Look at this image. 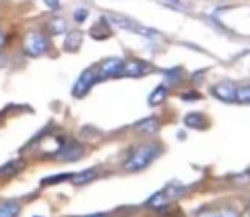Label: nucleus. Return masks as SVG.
Returning a JSON list of instances; mask_svg holds the SVG:
<instances>
[{
    "label": "nucleus",
    "instance_id": "4468645a",
    "mask_svg": "<svg viewBox=\"0 0 250 217\" xmlns=\"http://www.w3.org/2000/svg\"><path fill=\"white\" fill-rule=\"evenodd\" d=\"M198 217H240V216H238V212L235 209L223 207V209H214V211H204Z\"/></svg>",
    "mask_w": 250,
    "mask_h": 217
},
{
    "label": "nucleus",
    "instance_id": "393cba45",
    "mask_svg": "<svg viewBox=\"0 0 250 217\" xmlns=\"http://www.w3.org/2000/svg\"><path fill=\"white\" fill-rule=\"evenodd\" d=\"M3 41H5V39H3V33L0 31V48L3 46Z\"/></svg>",
    "mask_w": 250,
    "mask_h": 217
},
{
    "label": "nucleus",
    "instance_id": "a211bd4d",
    "mask_svg": "<svg viewBox=\"0 0 250 217\" xmlns=\"http://www.w3.org/2000/svg\"><path fill=\"white\" fill-rule=\"evenodd\" d=\"M48 31H50L51 34H55V36L63 34L66 31V22L63 19H53L50 20V24H48Z\"/></svg>",
    "mask_w": 250,
    "mask_h": 217
},
{
    "label": "nucleus",
    "instance_id": "6e6552de",
    "mask_svg": "<svg viewBox=\"0 0 250 217\" xmlns=\"http://www.w3.org/2000/svg\"><path fill=\"white\" fill-rule=\"evenodd\" d=\"M150 72V66L146 63L140 61V59H128L123 61L121 75L119 76H142Z\"/></svg>",
    "mask_w": 250,
    "mask_h": 217
},
{
    "label": "nucleus",
    "instance_id": "f8f14e48",
    "mask_svg": "<svg viewBox=\"0 0 250 217\" xmlns=\"http://www.w3.org/2000/svg\"><path fill=\"white\" fill-rule=\"evenodd\" d=\"M96 178H97V170L96 168H89V170L73 173L72 177H70V180H72L73 185H87L92 180H96Z\"/></svg>",
    "mask_w": 250,
    "mask_h": 217
},
{
    "label": "nucleus",
    "instance_id": "5701e85b",
    "mask_svg": "<svg viewBox=\"0 0 250 217\" xmlns=\"http://www.w3.org/2000/svg\"><path fill=\"white\" fill-rule=\"evenodd\" d=\"M199 99H201V95H199V93H196V92H188V93H184V95H182V100H188V102L199 100Z\"/></svg>",
    "mask_w": 250,
    "mask_h": 217
},
{
    "label": "nucleus",
    "instance_id": "b1692460",
    "mask_svg": "<svg viewBox=\"0 0 250 217\" xmlns=\"http://www.w3.org/2000/svg\"><path fill=\"white\" fill-rule=\"evenodd\" d=\"M44 3H46V5L53 10L60 9V0H44Z\"/></svg>",
    "mask_w": 250,
    "mask_h": 217
},
{
    "label": "nucleus",
    "instance_id": "1a4fd4ad",
    "mask_svg": "<svg viewBox=\"0 0 250 217\" xmlns=\"http://www.w3.org/2000/svg\"><path fill=\"white\" fill-rule=\"evenodd\" d=\"M216 99L223 100V102H235V93H237V87L231 85V83H218L211 89Z\"/></svg>",
    "mask_w": 250,
    "mask_h": 217
},
{
    "label": "nucleus",
    "instance_id": "39448f33",
    "mask_svg": "<svg viewBox=\"0 0 250 217\" xmlns=\"http://www.w3.org/2000/svg\"><path fill=\"white\" fill-rule=\"evenodd\" d=\"M96 82H97V73L94 72L92 68L85 70V72L79 76V80L75 82V85H73V97H77V99L83 97L90 89H92V85Z\"/></svg>",
    "mask_w": 250,
    "mask_h": 217
},
{
    "label": "nucleus",
    "instance_id": "9b49d317",
    "mask_svg": "<svg viewBox=\"0 0 250 217\" xmlns=\"http://www.w3.org/2000/svg\"><path fill=\"white\" fill-rule=\"evenodd\" d=\"M82 41H83L82 31H79V29L68 31L66 39H65V51H68V53H77V51L80 50V46H82Z\"/></svg>",
    "mask_w": 250,
    "mask_h": 217
},
{
    "label": "nucleus",
    "instance_id": "0eeeda50",
    "mask_svg": "<svg viewBox=\"0 0 250 217\" xmlns=\"http://www.w3.org/2000/svg\"><path fill=\"white\" fill-rule=\"evenodd\" d=\"M55 156L62 162H77L83 156V146L79 145L77 141L63 143Z\"/></svg>",
    "mask_w": 250,
    "mask_h": 217
},
{
    "label": "nucleus",
    "instance_id": "2eb2a0df",
    "mask_svg": "<svg viewBox=\"0 0 250 217\" xmlns=\"http://www.w3.org/2000/svg\"><path fill=\"white\" fill-rule=\"evenodd\" d=\"M184 124L188 127H192V129H203L204 127V117L198 112H191L184 117Z\"/></svg>",
    "mask_w": 250,
    "mask_h": 217
},
{
    "label": "nucleus",
    "instance_id": "a878e982",
    "mask_svg": "<svg viewBox=\"0 0 250 217\" xmlns=\"http://www.w3.org/2000/svg\"><path fill=\"white\" fill-rule=\"evenodd\" d=\"M87 217H107L105 214H96V216H87Z\"/></svg>",
    "mask_w": 250,
    "mask_h": 217
},
{
    "label": "nucleus",
    "instance_id": "dca6fc26",
    "mask_svg": "<svg viewBox=\"0 0 250 217\" xmlns=\"http://www.w3.org/2000/svg\"><path fill=\"white\" fill-rule=\"evenodd\" d=\"M21 214V205L17 202H7L0 205V217H17Z\"/></svg>",
    "mask_w": 250,
    "mask_h": 217
},
{
    "label": "nucleus",
    "instance_id": "6ab92c4d",
    "mask_svg": "<svg viewBox=\"0 0 250 217\" xmlns=\"http://www.w3.org/2000/svg\"><path fill=\"white\" fill-rule=\"evenodd\" d=\"M235 102L250 104V85H245V87L237 89V93H235Z\"/></svg>",
    "mask_w": 250,
    "mask_h": 217
},
{
    "label": "nucleus",
    "instance_id": "aec40b11",
    "mask_svg": "<svg viewBox=\"0 0 250 217\" xmlns=\"http://www.w3.org/2000/svg\"><path fill=\"white\" fill-rule=\"evenodd\" d=\"M72 173H63V175H53L50 178H44L41 180V185H53V183H60V181H65V180H70Z\"/></svg>",
    "mask_w": 250,
    "mask_h": 217
},
{
    "label": "nucleus",
    "instance_id": "9d476101",
    "mask_svg": "<svg viewBox=\"0 0 250 217\" xmlns=\"http://www.w3.org/2000/svg\"><path fill=\"white\" fill-rule=\"evenodd\" d=\"M24 168H26L24 160H10V162L3 163L0 166V178H12L16 175H19Z\"/></svg>",
    "mask_w": 250,
    "mask_h": 217
},
{
    "label": "nucleus",
    "instance_id": "bb28decb",
    "mask_svg": "<svg viewBox=\"0 0 250 217\" xmlns=\"http://www.w3.org/2000/svg\"><path fill=\"white\" fill-rule=\"evenodd\" d=\"M244 217H250V209H249L247 212H245V214H244Z\"/></svg>",
    "mask_w": 250,
    "mask_h": 217
},
{
    "label": "nucleus",
    "instance_id": "ddd939ff",
    "mask_svg": "<svg viewBox=\"0 0 250 217\" xmlns=\"http://www.w3.org/2000/svg\"><path fill=\"white\" fill-rule=\"evenodd\" d=\"M135 129L138 132H143V134H155L158 131V119L157 117L143 119V121H140L135 126Z\"/></svg>",
    "mask_w": 250,
    "mask_h": 217
},
{
    "label": "nucleus",
    "instance_id": "412c9836",
    "mask_svg": "<svg viewBox=\"0 0 250 217\" xmlns=\"http://www.w3.org/2000/svg\"><path fill=\"white\" fill-rule=\"evenodd\" d=\"M87 17H89V10L83 9V7H79V9L73 10V20H75L77 24H82L87 20Z\"/></svg>",
    "mask_w": 250,
    "mask_h": 217
},
{
    "label": "nucleus",
    "instance_id": "4be33fe9",
    "mask_svg": "<svg viewBox=\"0 0 250 217\" xmlns=\"http://www.w3.org/2000/svg\"><path fill=\"white\" fill-rule=\"evenodd\" d=\"M165 75H167L168 78L172 80V83H177V82H179V78H181V70H179V68L168 70V72H165Z\"/></svg>",
    "mask_w": 250,
    "mask_h": 217
},
{
    "label": "nucleus",
    "instance_id": "7ed1b4c3",
    "mask_svg": "<svg viewBox=\"0 0 250 217\" xmlns=\"http://www.w3.org/2000/svg\"><path fill=\"white\" fill-rule=\"evenodd\" d=\"M48 48H50V39L40 31H33L24 37V53L27 56H33V58L43 56Z\"/></svg>",
    "mask_w": 250,
    "mask_h": 217
},
{
    "label": "nucleus",
    "instance_id": "423d86ee",
    "mask_svg": "<svg viewBox=\"0 0 250 217\" xmlns=\"http://www.w3.org/2000/svg\"><path fill=\"white\" fill-rule=\"evenodd\" d=\"M123 61L121 58H107L101 63L99 72H97V80H105V78H114V76L121 75V68H123Z\"/></svg>",
    "mask_w": 250,
    "mask_h": 217
},
{
    "label": "nucleus",
    "instance_id": "20e7f679",
    "mask_svg": "<svg viewBox=\"0 0 250 217\" xmlns=\"http://www.w3.org/2000/svg\"><path fill=\"white\" fill-rule=\"evenodd\" d=\"M105 19H107L111 24H114L116 27H119V29H123V31H128V33L142 34V36H153V34H155L151 29H148V27H145V26H142V24H138L136 20L129 19V17L111 14V16H107Z\"/></svg>",
    "mask_w": 250,
    "mask_h": 217
},
{
    "label": "nucleus",
    "instance_id": "f257e3e1",
    "mask_svg": "<svg viewBox=\"0 0 250 217\" xmlns=\"http://www.w3.org/2000/svg\"><path fill=\"white\" fill-rule=\"evenodd\" d=\"M158 155H160V146L158 145L142 146V148L135 149V151L129 155V158L125 162V170L129 171V173L143 170V168L148 166Z\"/></svg>",
    "mask_w": 250,
    "mask_h": 217
},
{
    "label": "nucleus",
    "instance_id": "f3484780",
    "mask_svg": "<svg viewBox=\"0 0 250 217\" xmlns=\"http://www.w3.org/2000/svg\"><path fill=\"white\" fill-rule=\"evenodd\" d=\"M165 99H167V89H165L164 85H160V87H157L153 92H151V95L148 99V104H150V106H160Z\"/></svg>",
    "mask_w": 250,
    "mask_h": 217
},
{
    "label": "nucleus",
    "instance_id": "f03ea898",
    "mask_svg": "<svg viewBox=\"0 0 250 217\" xmlns=\"http://www.w3.org/2000/svg\"><path fill=\"white\" fill-rule=\"evenodd\" d=\"M186 190H188L186 185L179 183V181H172V183L165 185L160 192L151 195L148 199V202H146V205L151 209H165L167 205H170L172 202L179 200V199L186 194Z\"/></svg>",
    "mask_w": 250,
    "mask_h": 217
}]
</instances>
